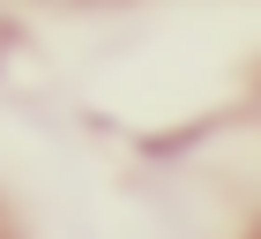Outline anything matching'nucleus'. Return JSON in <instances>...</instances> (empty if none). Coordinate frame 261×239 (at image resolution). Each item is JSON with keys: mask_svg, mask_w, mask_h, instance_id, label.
I'll use <instances>...</instances> for the list:
<instances>
[{"mask_svg": "<svg viewBox=\"0 0 261 239\" xmlns=\"http://www.w3.org/2000/svg\"><path fill=\"white\" fill-rule=\"evenodd\" d=\"M254 239H261V232H254Z\"/></svg>", "mask_w": 261, "mask_h": 239, "instance_id": "nucleus-1", "label": "nucleus"}]
</instances>
